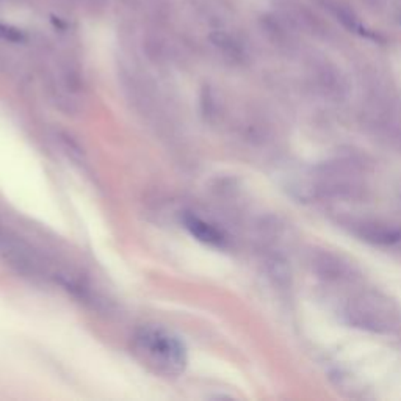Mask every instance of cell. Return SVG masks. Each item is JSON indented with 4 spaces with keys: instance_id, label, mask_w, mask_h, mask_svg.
Returning <instances> with one entry per match:
<instances>
[{
    "instance_id": "obj_2",
    "label": "cell",
    "mask_w": 401,
    "mask_h": 401,
    "mask_svg": "<svg viewBox=\"0 0 401 401\" xmlns=\"http://www.w3.org/2000/svg\"><path fill=\"white\" fill-rule=\"evenodd\" d=\"M350 322L364 329L384 332L397 323V312L389 301L373 297H362L348 311Z\"/></svg>"
},
{
    "instance_id": "obj_5",
    "label": "cell",
    "mask_w": 401,
    "mask_h": 401,
    "mask_svg": "<svg viewBox=\"0 0 401 401\" xmlns=\"http://www.w3.org/2000/svg\"><path fill=\"white\" fill-rule=\"evenodd\" d=\"M0 38L6 39V41H11V43H21L25 39V35H24V32L16 29V27L0 24Z\"/></svg>"
},
{
    "instance_id": "obj_1",
    "label": "cell",
    "mask_w": 401,
    "mask_h": 401,
    "mask_svg": "<svg viewBox=\"0 0 401 401\" xmlns=\"http://www.w3.org/2000/svg\"><path fill=\"white\" fill-rule=\"evenodd\" d=\"M132 350L140 362L162 376H179L189 362L182 340L162 326L146 325L140 327L133 334Z\"/></svg>"
},
{
    "instance_id": "obj_3",
    "label": "cell",
    "mask_w": 401,
    "mask_h": 401,
    "mask_svg": "<svg viewBox=\"0 0 401 401\" xmlns=\"http://www.w3.org/2000/svg\"><path fill=\"white\" fill-rule=\"evenodd\" d=\"M184 224L193 237L198 238L199 242H203L205 245L223 246L226 242V237L223 236L222 231L217 229L215 226L196 215H185Z\"/></svg>"
},
{
    "instance_id": "obj_4",
    "label": "cell",
    "mask_w": 401,
    "mask_h": 401,
    "mask_svg": "<svg viewBox=\"0 0 401 401\" xmlns=\"http://www.w3.org/2000/svg\"><path fill=\"white\" fill-rule=\"evenodd\" d=\"M364 240L375 245H395L401 242V229L387 226H369L362 231Z\"/></svg>"
}]
</instances>
